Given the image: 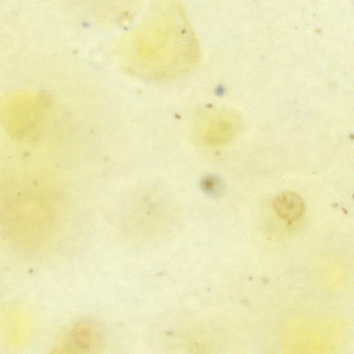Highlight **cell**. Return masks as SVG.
I'll list each match as a JSON object with an SVG mask.
<instances>
[{
  "label": "cell",
  "mask_w": 354,
  "mask_h": 354,
  "mask_svg": "<svg viewBox=\"0 0 354 354\" xmlns=\"http://www.w3.org/2000/svg\"><path fill=\"white\" fill-rule=\"evenodd\" d=\"M272 205L276 214L288 221L298 219L302 216L305 209L302 198L292 192L279 194L274 198Z\"/></svg>",
  "instance_id": "cell-1"
},
{
  "label": "cell",
  "mask_w": 354,
  "mask_h": 354,
  "mask_svg": "<svg viewBox=\"0 0 354 354\" xmlns=\"http://www.w3.org/2000/svg\"><path fill=\"white\" fill-rule=\"evenodd\" d=\"M234 124L228 119H219L209 129L206 138L212 145H222L230 142L236 134Z\"/></svg>",
  "instance_id": "cell-2"
},
{
  "label": "cell",
  "mask_w": 354,
  "mask_h": 354,
  "mask_svg": "<svg viewBox=\"0 0 354 354\" xmlns=\"http://www.w3.org/2000/svg\"><path fill=\"white\" fill-rule=\"evenodd\" d=\"M203 187L207 194L214 197L221 196L225 189L223 182L216 176L207 177L203 183Z\"/></svg>",
  "instance_id": "cell-3"
}]
</instances>
